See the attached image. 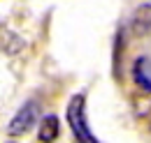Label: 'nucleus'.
Instances as JSON below:
<instances>
[{"instance_id":"obj_2","label":"nucleus","mask_w":151,"mask_h":143,"mask_svg":"<svg viewBox=\"0 0 151 143\" xmlns=\"http://www.w3.org/2000/svg\"><path fill=\"white\" fill-rule=\"evenodd\" d=\"M40 118V106L37 102H26L23 106L17 111V115L9 120V125H7V134L9 136H23L26 132H30L33 129V125L37 122Z\"/></svg>"},{"instance_id":"obj_3","label":"nucleus","mask_w":151,"mask_h":143,"mask_svg":"<svg viewBox=\"0 0 151 143\" xmlns=\"http://www.w3.org/2000/svg\"><path fill=\"white\" fill-rule=\"evenodd\" d=\"M132 81L144 92H151V60L147 55H139L132 62Z\"/></svg>"},{"instance_id":"obj_1","label":"nucleus","mask_w":151,"mask_h":143,"mask_svg":"<svg viewBox=\"0 0 151 143\" xmlns=\"http://www.w3.org/2000/svg\"><path fill=\"white\" fill-rule=\"evenodd\" d=\"M65 115H68V122H70V129L75 134L77 143H100L98 136L91 132L88 122H86V99H84V95H72L70 97Z\"/></svg>"},{"instance_id":"obj_4","label":"nucleus","mask_w":151,"mask_h":143,"mask_svg":"<svg viewBox=\"0 0 151 143\" xmlns=\"http://www.w3.org/2000/svg\"><path fill=\"white\" fill-rule=\"evenodd\" d=\"M60 134V120L58 115H44L40 120V132H37V139L40 143H54Z\"/></svg>"},{"instance_id":"obj_6","label":"nucleus","mask_w":151,"mask_h":143,"mask_svg":"<svg viewBox=\"0 0 151 143\" xmlns=\"http://www.w3.org/2000/svg\"><path fill=\"white\" fill-rule=\"evenodd\" d=\"M5 143H17V141H5Z\"/></svg>"},{"instance_id":"obj_5","label":"nucleus","mask_w":151,"mask_h":143,"mask_svg":"<svg viewBox=\"0 0 151 143\" xmlns=\"http://www.w3.org/2000/svg\"><path fill=\"white\" fill-rule=\"evenodd\" d=\"M132 28L142 35V33H151V5H139L132 14Z\"/></svg>"}]
</instances>
